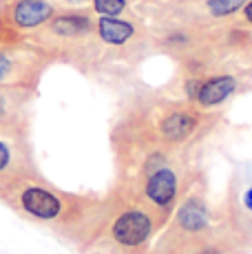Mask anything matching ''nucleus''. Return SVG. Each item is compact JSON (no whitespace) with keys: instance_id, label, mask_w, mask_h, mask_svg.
Wrapping results in <instances>:
<instances>
[{"instance_id":"nucleus-11","label":"nucleus","mask_w":252,"mask_h":254,"mask_svg":"<svg viewBox=\"0 0 252 254\" xmlns=\"http://www.w3.org/2000/svg\"><path fill=\"white\" fill-rule=\"evenodd\" d=\"M93 11L100 16H120L126 9V0H91Z\"/></svg>"},{"instance_id":"nucleus-9","label":"nucleus","mask_w":252,"mask_h":254,"mask_svg":"<svg viewBox=\"0 0 252 254\" xmlns=\"http://www.w3.org/2000/svg\"><path fill=\"white\" fill-rule=\"evenodd\" d=\"M177 221L186 232H199L208 226V212L203 208V203H199L197 199H190L179 208Z\"/></svg>"},{"instance_id":"nucleus-7","label":"nucleus","mask_w":252,"mask_h":254,"mask_svg":"<svg viewBox=\"0 0 252 254\" xmlns=\"http://www.w3.org/2000/svg\"><path fill=\"white\" fill-rule=\"evenodd\" d=\"M95 29H98L102 42H106L111 47H122L135 36L133 22L122 20L118 16H100L98 22H95Z\"/></svg>"},{"instance_id":"nucleus-2","label":"nucleus","mask_w":252,"mask_h":254,"mask_svg":"<svg viewBox=\"0 0 252 254\" xmlns=\"http://www.w3.org/2000/svg\"><path fill=\"white\" fill-rule=\"evenodd\" d=\"M20 208L27 214H31L33 219L40 221H53L56 217H60L62 212V201L53 192L40 186H27L20 194Z\"/></svg>"},{"instance_id":"nucleus-17","label":"nucleus","mask_w":252,"mask_h":254,"mask_svg":"<svg viewBox=\"0 0 252 254\" xmlns=\"http://www.w3.org/2000/svg\"><path fill=\"white\" fill-rule=\"evenodd\" d=\"M244 206L248 208V210H252V188L246 190V194H244Z\"/></svg>"},{"instance_id":"nucleus-13","label":"nucleus","mask_w":252,"mask_h":254,"mask_svg":"<svg viewBox=\"0 0 252 254\" xmlns=\"http://www.w3.org/2000/svg\"><path fill=\"white\" fill-rule=\"evenodd\" d=\"M9 162H11V148H9V146L0 139V173L7 168Z\"/></svg>"},{"instance_id":"nucleus-1","label":"nucleus","mask_w":252,"mask_h":254,"mask_svg":"<svg viewBox=\"0 0 252 254\" xmlns=\"http://www.w3.org/2000/svg\"><path fill=\"white\" fill-rule=\"evenodd\" d=\"M153 232V219L144 210H128L122 212L113 223V239L120 246L133 248L144 243Z\"/></svg>"},{"instance_id":"nucleus-10","label":"nucleus","mask_w":252,"mask_h":254,"mask_svg":"<svg viewBox=\"0 0 252 254\" xmlns=\"http://www.w3.org/2000/svg\"><path fill=\"white\" fill-rule=\"evenodd\" d=\"M248 0H206V9L212 18H228L246 7Z\"/></svg>"},{"instance_id":"nucleus-12","label":"nucleus","mask_w":252,"mask_h":254,"mask_svg":"<svg viewBox=\"0 0 252 254\" xmlns=\"http://www.w3.org/2000/svg\"><path fill=\"white\" fill-rule=\"evenodd\" d=\"M184 89H186L188 100L197 102V95H199V89H201V80H199V77H190V80H186Z\"/></svg>"},{"instance_id":"nucleus-8","label":"nucleus","mask_w":252,"mask_h":254,"mask_svg":"<svg viewBox=\"0 0 252 254\" xmlns=\"http://www.w3.org/2000/svg\"><path fill=\"white\" fill-rule=\"evenodd\" d=\"M51 33L62 38H80L91 33L93 29V20L84 13H60V16H53L49 20Z\"/></svg>"},{"instance_id":"nucleus-16","label":"nucleus","mask_w":252,"mask_h":254,"mask_svg":"<svg viewBox=\"0 0 252 254\" xmlns=\"http://www.w3.org/2000/svg\"><path fill=\"white\" fill-rule=\"evenodd\" d=\"M7 111H9V109H7V100H4L2 93H0V122L7 117Z\"/></svg>"},{"instance_id":"nucleus-4","label":"nucleus","mask_w":252,"mask_h":254,"mask_svg":"<svg viewBox=\"0 0 252 254\" xmlns=\"http://www.w3.org/2000/svg\"><path fill=\"white\" fill-rule=\"evenodd\" d=\"M56 16V9L49 0H18L11 9V20L18 29L42 27Z\"/></svg>"},{"instance_id":"nucleus-3","label":"nucleus","mask_w":252,"mask_h":254,"mask_svg":"<svg viewBox=\"0 0 252 254\" xmlns=\"http://www.w3.org/2000/svg\"><path fill=\"white\" fill-rule=\"evenodd\" d=\"M144 192L157 208H168L177 197V175L168 166H159L148 175Z\"/></svg>"},{"instance_id":"nucleus-14","label":"nucleus","mask_w":252,"mask_h":254,"mask_svg":"<svg viewBox=\"0 0 252 254\" xmlns=\"http://www.w3.org/2000/svg\"><path fill=\"white\" fill-rule=\"evenodd\" d=\"M11 73V60H9L4 53H0V82H4Z\"/></svg>"},{"instance_id":"nucleus-6","label":"nucleus","mask_w":252,"mask_h":254,"mask_svg":"<svg viewBox=\"0 0 252 254\" xmlns=\"http://www.w3.org/2000/svg\"><path fill=\"white\" fill-rule=\"evenodd\" d=\"M197 117L192 111H173L159 122V133L166 141H184L197 128Z\"/></svg>"},{"instance_id":"nucleus-15","label":"nucleus","mask_w":252,"mask_h":254,"mask_svg":"<svg viewBox=\"0 0 252 254\" xmlns=\"http://www.w3.org/2000/svg\"><path fill=\"white\" fill-rule=\"evenodd\" d=\"M241 11H244V20L248 22V24H252V0L246 2V7L241 9Z\"/></svg>"},{"instance_id":"nucleus-5","label":"nucleus","mask_w":252,"mask_h":254,"mask_svg":"<svg viewBox=\"0 0 252 254\" xmlns=\"http://www.w3.org/2000/svg\"><path fill=\"white\" fill-rule=\"evenodd\" d=\"M235 91H237L235 75L208 77V80L201 82L199 95H197V104L203 106V109H210V106H217V104H221V102H226Z\"/></svg>"}]
</instances>
